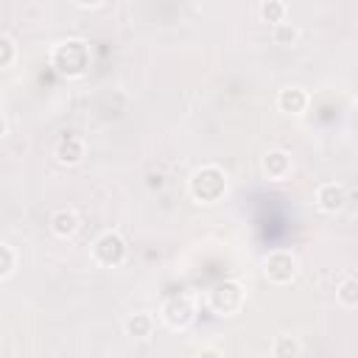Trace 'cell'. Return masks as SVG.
I'll use <instances>...</instances> for the list:
<instances>
[{
  "label": "cell",
  "instance_id": "obj_1",
  "mask_svg": "<svg viewBox=\"0 0 358 358\" xmlns=\"http://www.w3.org/2000/svg\"><path fill=\"white\" fill-rule=\"evenodd\" d=\"M50 67L62 76V78H81L87 70H90V62H92V53H90V45L78 36H67L62 42H56L50 48Z\"/></svg>",
  "mask_w": 358,
  "mask_h": 358
},
{
  "label": "cell",
  "instance_id": "obj_2",
  "mask_svg": "<svg viewBox=\"0 0 358 358\" xmlns=\"http://www.w3.org/2000/svg\"><path fill=\"white\" fill-rule=\"evenodd\" d=\"M227 187H229L227 171L221 165H215V162H204V165L193 168V173L187 176V193L199 204L221 201L227 196Z\"/></svg>",
  "mask_w": 358,
  "mask_h": 358
},
{
  "label": "cell",
  "instance_id": "obj_3",
  "mask_svg": "<svg viewBox=\"0 0 358 358\" xmlns=\"http://www.w3.org/2000/svg\"><path fill=\"white\" fill-rule=\"evenodd\" d=\"M243 305H246V285L238 280H221L207 291V308L221 319L238 316Z\"/></svg>",
  "mask_w": 358,
  "mask_h": 358
},
{
  "label": "cell",
  "instance_id": "obj_4",
  "mask_svg": "<svg viewBox=\"0 0 358 358\" xmlns=\"http://www.w3.org/2000/svg\"><path fill=\"white\" fill-rule=\"evenodd\" d=\"M159 322L173 330V333H185L193 322H196V302L190 294H171L162 299L159 305Z\"/></svg>",
  "mask_w": 358,
  "mask_h": 358
},
{
  "label": "cell",
  "instance_id": "obj_5",
  "mask_svg": "<svg viewBox=\"0 0 358 358\" xmlns=\"http://www.w3.org/2000/svg\"><path fill=\"white\" fill-rule=\"evenodd\" d=\"M90 255H92L95 266H101V268H117V266L126 263L129 246H126V238H123L117 229H103V232L92 241Z\"/></svg>",
  "mask_w": 358,
  "mask_h": 358
},
{
  "label": "cell",
  "instance_id": "obj_6",
  "mask_svg": "<svg viewBox=\"0 0 358 358\" xmlns=\"http://www.w3.org/2000/svg\"><path fill=\"white\" fill-rule=\"evenodd\" d=\"M299 274V257L291 249H271L263 257V277L271 285H291Z\"/></svg>",
  "mask_w": 358,
  "mask_h": 358
},
{
  "label": "cell",
  "instance_id": "obj_7",
  "mask_svg": "<svg viewBox=\"0 0 358 358\" xmlns=\"http://www.w3.org/2000/svg\"><path fill=\"white\" fill-rule=\"evenodd\" d=\"M313 204L319 213H327V215H336L347 207V187L336 179L330 182H322L316 190H313Z\"/></svg>",
  "mask_w": 358,
  "mask_h": 358
},
{
  "label": "cell",
  "instance_id": "obj_8",
  "mask_svg": "<svg viewBox=\"0 0 358 358\" xmlns=\"http://www.w3.org/2000/svg\"><path fill=\"white\" fill-rule=\"evenodd\" d=\"M53 157H56L59 165L73 168V165L84 162V157H87V140L81 134H76V131H64L56 140V145H53Z\"/></svg>",
  "mask_w": 358,
  "mask_h": 358
},
{
  "label": "cell",
  "instance_id": "obj_9",
  "mask_svg": "<svg viewBox=\"0 0 358 358\" xmlns=\"http://www.w3.org/2000/svg\"><path fill=\"white\" fill-rule=\"evenodd\" d=\"M260 171L268 182H285L294 171V159L285 148H268L263 157H260Z\"/></svg>",
  "mask_w": 358,
  "mask_h": 358
},
{
  "label": "cell",
  "instance_id": "obj_10",
  "mask_svg": "<svg viewBox=\"0 0 358 358\" xmlns=\"http://www.w3.org/2000/svg\"><path fill=\"white\" fill-rule=\"evenodd\" d=\"M277 109L282 112V115H294V117H299V115H305L308 112V103H310V95L302 90V87H296V84H291V87H282L280 92H277Z\"/></svg>",
  "mask_w": 358,
  "mask_h": 358
},
{
  "label": "cell",
  "instance_id": "obj_11",
  "mask_svg": "<svg viewBox=\"0 0 358 358\" xmlns=\"http://www.w3.org/2000/svg\"><path fill=\"white\" fill-rule=\"evenodd\" d=\"M48 227H50V232H53L56 238L70 241V238L81 229V218H78V213H76L73 207H59V210H53V213H50Z\"/></svg>",
  "mask_w": 358,
  "mask_h": 358
},
{
  "label": "cell",
  "instance_id": "obj_12",
  "mask_svg": "<svg viewBox=\"0 0 358 358\" xmlns=\"http://www.w3.org/2000/svg\"><path fill=\"white\" fill-rule=\"evenodd\" d=\"M154 327H157V319H154L151 313H145V310H137V313H131V316L123 322L126 336H129V338H137V341L151 338V336H154Z\"/></svg>",
  "mask_w": 358,
  "mask_h": 358
},
{
  "label": "cell",
  "instance_id": "obj_13",
  "mask_svg": "<svg viewBox=\"0 0 358 358\" xmlns=\"http://www.w3.org/2000/svg\"><path fill=\"white\" fill-rule=\"evenodd\" d=\"M268 352H271L274 358H296V355H302V352H305V347H302V341H299L296 336L282 333V336H274V341H271Z\"/></svg>",
  "mask_w": 358,
  "mask_h": 358
},
{
  "label": "cell",
  "instance_id": "obj_14",
  "mask_svg": "<svg viewBox=\"0 0 358 358\" xmlns=\"http://www.w3.org/2000/svg\"><path fill=\"white\" fill-rule=\"evenodd\" d=\"M17 268H20V255H17V249H14L8 241H3V243H0V282H8V280L17 274Z\"/></svg>",
  "mask_w": 358,
  "mask_h": 358
},
{
  "label": "cell",
  "instance_id": "obj_15",
  "mask_svg": "<svg viewBox=\"0 0 358 358\" xmlns=\"http://www.w3.org/2000/svg\"><path fill=\"white\" fill-rule=\"evenodd\" d=\"M336 299H338L341 308H350V310L358 308V274H350V277H344V280L338 282Z\"/></svg>",
  "mask_w": 358,
  "mask_h": 358
},
{
  "label": "cell",
  "instance_id": "obj_16",
  "mask_svg": "<svg viewBox=\"0 0 358 358\" xmlns=\"http://www.w3.org/2000/svg\"><path fill=\"white\" fill-rule=\"evenodd\" d=\"M257 14H260V20L266 25H277V22H282L288 17V6H285V0H263Z\"/></svg>",
  "mask_w": 358,
  "mask_h": 358
},
{
  "label": "cell",
  "instance_id": "obj_17",
  "mask_svg": "<svg viewBox=\"0 0 358 358\" xmlns=\"http://www.w3.org/2000/svg\"><path fill=\"white\" fill-rule=\"evenodd\" d=\"M271 39H274L277 45H296L299 28H296L294 22L282 20V22H277V25H271Z\"/></svg>",
  "mask_w": 358,
  "mask_h": 358
},
{
  "label": "cell",
  "instance_id": "obj_18",
  "mask_svg": "<svg viewBox=\"0 0 358 358\" xmlns=\"http://www.w3.org/2000/svg\"><path fill=\"white\" fill-rule=\"evenodd\" d=\"M17 56H20V48L14 42V36L11 34H0V70L14 67Z\"/></svg>",
  "mask_w": 358,
  "mask_h": 358
},
{
  "label": "cell",
  "instance_id": "obj_19",
  "mask_svg": "<svg viewBox=\"0 0 358 358\" xmlns=\"http://www.w3.org/2000/svg\"><path fill=\"white\" fill-rule=\"evenodd\" d=\"M76 8H98L103 0H70Z\"/></svg>",
  "mask_w": 358,
  "mask_h": 358
}]
</instances>
